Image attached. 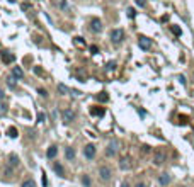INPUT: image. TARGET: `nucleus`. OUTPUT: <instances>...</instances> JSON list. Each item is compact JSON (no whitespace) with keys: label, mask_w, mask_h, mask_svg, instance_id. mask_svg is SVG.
<instances>
[{"label":"nucleus","mask_w":194,"mask_h":187,"mask_svg":"<svg viewBox=\"0 0 194 187\" xmlns=\"http://www.w3.org/2000/svg\"><path fill=\"white\" fill-rule=\"evenodd\" d=\"M123 37H125V31H123V29H113V31H111V39H113L114 44L121 43Z\"/></svg>","instance_id":"1"},{"label":"nucleus","mask_w":194,"mask_h":187,"mask_svg":"<svg viewBox=\"0 0 194 187\" xmlns=\"http://www.w3.org/2000/svg\"><path fill=\"white\" fill-rule=\"evenodd\" d=\"M117 146H119V143H117L116 139H113V141L107 145V148H106V155H107V157H114L116 151H117Z\"/></svg>","instance_id":"2"},{"label":"nucleus","mask_w":194,"mask_h":187,"mask_svg":"<svg viewBox=\"0 0 194 187\" xmlns=\"http://www.w3.org/2000/svg\"><path fill=\"white\" fill-rule=\"evenodd\" d=\"M90 31L92 33H101L102 31V22H101V19L94 17L90 21Z\"/></svg>","instance_id":"3"},{"label":"nucleus","mask_w":194,"mask_h":187,"mask_svg":"<svg viewBox=\"0 0 194 187\" xmlns=\"http://www.w3.org/2000/svg\"><path fill=\"white\" fill-rule=\"evenodd\" d=\"M61 116H63V121H65V123H72L75 119V112L72 109H65L61 112Z\"/></svg>","instance_id":"4"},{"label":"nucleus","mask_w":194,"mask_h":187,"mask_svg":"<svg viewBox=\"0 0 194 187\" xmlns=\"http://www.w3.org/2000/svg\"><path fill=\"white\" fill-rule=\"evenodd\" d=\"M165 162V153L162 150H158V151H155V157H153V163L155 165H162Z\"/></svg>","instance_id":"5"},{"label":"nucleus","mask_w":194,"mask_h":187,"mask_svg":"<svg viewBox=\"0 0 194 187\" xmlns=\"http://www.w3.org/2000/svg\"><path fill=\"white\" fill-rule=\"evenodd\" d=\"M138 44H140V48H141V49H145V51H147V49H150V46H152V41L148 39V37L141 36V37L138 39Z\"/></svg>","instance_id":"6"},{"label":"nucleus","mask_w":194,"mask_h":187,"mask_svg":"<svg viewBox=\"0 0 194 187\" xmlns=\"http://www.w3.org/2000/svg\"><path fill=\"white\" fill-rule=\"evenodd\" d=\"M119 167L123 170H129L133 167V162H131V158L129 157H125V158H121V162H119Z\"/></svg>","instance_id":"7"},{"label":"nucleus","mask_w":194,"mask_h":187,"mask_svg":"<svg viewBox=\"0 0 194 187\" xmlns=\"http://www.w3.org/2000/svg\"><path fill=\"white\" fill-rule=\"evenodd\" d=\"M95 146L94 145H87V146H85V150H84V153H85V157L89 158V160H92V158L95 157Z\"/></svg>","instance_id":"8"},{"label":"nucleus","mask_w":194,"mask_h":187,"mask_svg":"<svg viewBox=\"0 0 194 187\" xmlns=\"http://www.w3.org/2000/svg\"><path fill=\"white\" fill-rule=\"evenodd\" d=\"M99 173H101V179H102V180H109L111 179V173H113V172H111L109 167H101V169H99Z\"/></svg>","instance_id":"9"},{"label":"nucleus","mask_w":194,"mask_h":187,"mask_svg":"<svg viewBox=\"0 0 194 187\" xmlns=\"http://www.w3.org/2000/svg\"><path fill=\"white\" fill-rule=\"evenodd\" d=\"M14 60H15V56L12 55V53H9V51H4V53H2V61H4L5 65H10Z\"/></svg>","instance_id":"10"},{"label":"nucleus","mask_w":194,"mask_h":187,"mask_svg":"<svg viewBox=\"0 0 194 187\" xmlns=\"http://www.w3.org/2000/svg\"><path fill=\"white\" fill-rule=\"evenodd\" d=\"M104 112H106V109L104 107H90V116H97V118H101V116H104Z\"/></svg>","instance_id":"11"},{"label":"nucleus","mask_w":194,"mask_h":187,"mask_svg":"<svg viewBox=\"0 0 194 187\" xmlns=\"http://www.w3.org/2000/svg\"><path fill=\"white\" fill-rule=\"evenodd\" d=\"M158 184H160V185H168V184H170V175H168V173H162V175L158 177Z\"/></svg>","instance_id":"12"},{"label":"nucleus","mask_w":194,"mask_h":187,"mask_svg":"<svg viewBox=\"0 0 194 187\" xmlns=\"http://www.w3.org/2000/svg\"><path fill=\"white\" fill-rule=\"evenodd\" d=\"M12 75H14L15 78H22L24 77V72H22L21 66H14V68H12Z\"/></svg>","instance_id":"13"},{"label":"nucleus","mask_w":194,"mask_h":187,"mask_svg":"<svg viewBox=\"0 0 194 187\" xmlns=\"http://www.w3.org/2000/svg\"><path fill=\"white\" fill-rule=\"evenodd\" d=\"M53 169H55V172L58 173L60 177H65V172H63V167H61V163H60V162H55Z\"/></svg>","instance_id":"14"},{"label":"nucleus","mask_w":194,"mask_h":187,"mask_svg":"<svg viewBox=\"0 0 194 187\" xmlns=\"http://www.w3.org/2000/svg\"><path fill=\"white\" fill-rule=\"evenodd\" d=\"M65 158L66 160H73L75 158V150L73 148H66L65 150Z\"/></svg>","instance_id":"15"},{"label":"nucleus","mask_w":194,"mask_h":187,"mask_svg":"<svg viewBox=\"0 0 194 187\" xmlns=\"http://www.w3.org/2000/svg\"><path fill=\"white\" fill-rule=\"evenodd\" d=\"M56 153H58V150H56L55 145H53V146H49V148H48V151H46L48 158H55V157H56Z\"/></svg>","instance_id":"16"},{"label":"nucleus","mask_w":194,"mask_h":187,"mask_svg":"<svg viewBox=\"0 0 194 187\" xmlns=\"http://www.w3.org/2000/svg\"><path fill=\"white\" fill-rule=\"evenodd\" d=\"M9 162H10L12 167H17L19 165V157L17 155H10V157H9Z\"/></svg>","instance_id":"17"},{"label":"nucleus","mask_w":194,"mask_h":187,"mask_svg":"<svg viewBox=\"0 0 194 187\" xmlns=\"http://www.w3.org/2000/svg\"><path fill=\"white\" fill-rule=\"evenodd\" d=\"M15 80H17V78H15L14 75H12V77H9V78H7V85H9L10 88H14L15 85H17V82H15Z\"/></svg>","instance_id":"18"},{"label":"nucleus","mask_w":194,"mask_h":187,"mask_svg":"<svg viewBox=\"0 0 194 187\" xmlns=\"http://www.w3.org/2000/svg\"><path fill=\"white\" fill-rule=\"evenodd\" d=\"M58 92L65 95V94H68V92H70V88L66 87V85H63V84H58Z\"/></svg>","instance_id":"19"},{"label":"nucleus","mask_w":194,"mask_h":187,"mask_svg":"<svg viewBox=\"0 0 194 187\" xmlns=\"http://www.w3.org/2000/svg\"><path fill=\"white\" fill-rule=\"evenodd\" d=\"M21 187H36V182H34L33 179H27V180H24V182H22Z\"/></svg>","instance_id":"20"},{"label":"nucleus","mask_w":194,"mask_h":187,"mask_svg":"<svg viewBox=\"0 0 194 187\" xmlns=\"http://www.w3.org/2000/svg\"><path fill=\"white\" fill-rule=\"evenodd\" d=\"M107 99H109V95H107L106 92H101L99 95H97V100H101V102H107Z\"/></svg>","instance_id":"21"},{"label":"nucleus","mask_w":194,"mask_h":187,"mask_svg":"<svg viewBox=\"0 0 194 187\" xmlns=\"http://www.w3.org/2000/svg\"><path fill=\"white\" fill-rule=\"evenodd\" d=\"M73 43L77 44V46H80V48H84V46H85V41H84V37H78V36L73 39Z\"/></svg>","instance_id":"22"},{"label":"nucleus","mask_w":194,"mask_h":187,"mask_svg":"<svg viewBox=\"0 0 194 187\" xmlns=\"http://www.w3.org/2000/svg\"><path fill=\"white\" fill-rule=\"evenodd\" d=\"M7 134L10 136V138H17V129H15L14 126H12V128H9V129H7Z\"/></svg>","instance_id":"23"},{"label":"nucleus","mask_w":194,"mask_h":187,"mask_svg":"<svg viewBox=\"0 0 194 187\" xmlns=\"http://www.w3.org/2000/svg\"><path fill=\"white\" fill-rule=\"evenodd\" d=\"M7 111H9V107H7V104H0V116H5L7 114Z\"/></svg>","instance_id":"24"},{"label":"nucleus","mask_w":194,"mask_h":187,"mask_svg":"<svg viewBox=\"0 0 194 187\" xmlns=\"http://www.w3.org/2000/svg\"><path fill=\"white\" fill-rule=\"evenodd\" d=\"M56 4V7H60V9H65L66 7V0H53Z\"/></svg>","instance_id":"25"},{"label":"nucleus","mask_w":194,"mask_h":187,"mask_svg":"<svg viewBox=\"0 0 194 187\" xmlns=\"http://www.w3.org/2000/svg\"><path fill=\"white\" fill-rule=\"evenodd\" d=\"M170 31H172V33L176 34V36H180V34H182V31H180V27H179V26H170Z\"/></svg>","instance_id":"26"},{"label":"nucleus","mask_w":194,"mask_h":187,"mask_svg":"<svg viewBox=\"0 0 194 187\" xmlns=\"http://www.w3.org/2000/svg\"><path fill=\"white\" fill-rule=\"evenodd\" d=\"M82 182H84L85 187H90V179H89V175H82Z\"/></svg>","instance_id":"27"},{"label":"nucleus","mask_w":194,"mask_h":187,"mask_svg":"<svg viewBox=\"0 0 194 187\" xmlns=\"http://www.w3.org/2000/svg\"><path fill=\"white\" fill-rule=\"evenodd\" d=\"M38 94H39L41 97H48V92H46V88H38Z\"/></svg>","instance_id":"28"},{"label":"nucleus","mask_w":194,"mask_h":187,"mask_svg":"<svg viewBox=\"0 0 194 187\" xmlns=\"http://www.w3.org/2000/svg\"><path fill=\"white\" fill-rule=\"evenodd\" d=\"M135 15H136L135 9H131V7H129V9H128V17H131V19H133V17H135Z\"/></svg>","instance_id":"29"},{"label":"nucleus","mask_w":194,"mask_h":187,"mask_svg":"<svg viewBox=\"0 0 194 187\" xmlns=\"http://www.w3.org/2000/svg\"><path fill=\"white\" fill-rule=\"evenodd\" d=\"M150 150H152V148L148 146V145H143V146H141V151H143V153H150Z\"/></svg>","instance_id":"30"},{"label":"nucleus","mask_w":194,"mask_h":187,"mask_svg":"<svg viewBox=\"0 0 194 187\" xmlns=\"http://www.w3.org/2000/svg\"><path fill=\"white\" fill-rule=\"evenodd\" d=\"M97 51H99V48H97V46H90V53H92V55H95Z\"/></svg>","instance_id":"31"},{"label":"nucleus","mask_w":194,"mask_h":187,"mask_svg":"<svg viewBox=\"0 0 194 187\" xmlns=\"http://www.w3.org/2000/svg\"><path fill=\"white\" fill-rule=\"evenodd\" d=\"M38 121H39V123H43V121H44V114H43V112L38 114Z\"/></svg>","instance_id":"32"},{"label":"nucleus","mask_w":194,"mask_h":187,"mask_svg":"<svg viewBox=\"0 0 194 187\" xmlns=\"http://www.w3.org/2000/svg\"><path fill=\"white\" fill-rule=\"evenodd\" d=\"M41 72H43V70H41L39 66H34V73H41Z\"/></svg>","instance_id":"33"},{"label":"nucleus","mask_w":194,"mask_h":187,"mask_svg":"<svg viewBox=\"0 0 194 187\" xmlns=\"http://www.w3.org/2000/svg\"><path fill=\"white\" fill-rule=\"evenodd\" d=\"M136 4H138L140 7H143V5H145V0H136Z\"/></svg>","instance_id":"34"},{"label":"nucleus","mask_w":194,"mask_h":187,"mask_svg":"<svg viewBox=\"0 0 194 187\" xmlns=\"http://www.w3.org/2000/svg\"><path fill=\"white\" fill-rule=\"evenodd\" d=\"M31 5L29 4H22V10H27V9H29Z\"/></svg>","instance_id":"35"},{"label":"nucleus","mask_w":194,"mask_h":187,"mask_svg":"<svg viewBox=\"0 0 194 187\" xmlns=\"http://www.w3.org/2000/svg\"><path fill=\"white\" fill-rule=\"evenodd\" d=\"M114 66H116V65H114V61H111V63H109V65H107V68H109V70H113V68H114Z\"/></svg>","instance_id":"36"},{"label":"nucleus","mask_w":194,"mask_h":187,"mask_svg":"<svg viewBox=\"0 0 194 187\" xmlns=\"http://www.w3.org/2000/svg\"><path fill=\"white\" fill-rule=\"evenodd\" d=\"M179 80H180V84H182V85H184V84H186V78H184V77H182V75H180V77H179Z\"/></svg>","instance_id":"37"},{"label":"nucleus","mask_w":194,"mask_h":187,"mask_svg":"<svg viewBox=\"0 0 194 187\" xmlns=\"http://www.w3.org/2000/svg\"><path fill=\"white\" fill-rule=\"evenodd\" d=\"M135 187H147V185H145V184H143V182H140V184H136Z\"/></svg>","instance_id":"38"},{"label":"nucleus","mask_w":194,"mask_h":187,"mask_svg":"<svg viewBox=\"0 0 194 187\" xmlns=\"http://www.w3.org/2000/svg\"><path fill=\"white\" fill-rule=\"evenodd\" d=\"M4 99V90H2V88H0V100Z\"/></svg>","instance_id":"39"},{"label":"nucleus","mask_w":194,"mask_h":187,"mask_svg":"<svg viewBox=\"0 0 194 187\" xmlns=\"http://www.w3.org/2000/svg\"><path fill=\"white\" fill-rule=\"evenodd\" d=\"M121 187H129V184H128V182H125V184H123Z\"/></svg>","instance_id":"40"}]
</instances>
